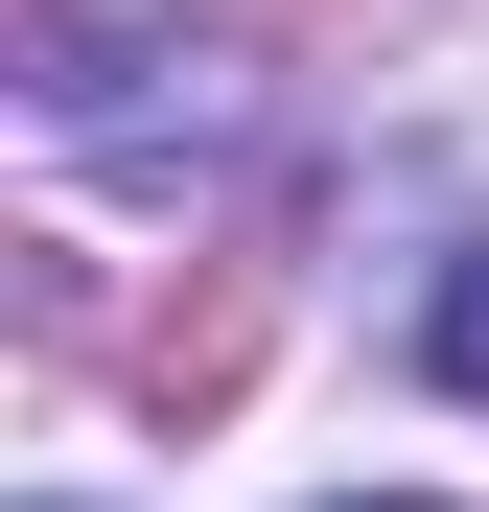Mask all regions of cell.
Returning a JSON list of instances; mask_svg holds the SVG:
<instances>
[{"mask_svg":"<svg viewBox=\"0 0 489 512\" xmlns=\"http://www.w3.org/2000/svg\"><path fill=\"white\" fill-rule=\"evenodd\" d=\"M233 350H257V280L163 303V326H140V396H163V419H210V396H233Z\"/></svg>","mask_w":489,"mask_h":512,"instance_id":"6da1fadb","label":"cell"},{"mask_svg":"<svg viewBox=\"0 0 489 512\" xmlns=\"http://www.w3.org/2000/svg\"><path fill=\"white\" fill-rule=\"evenodd\" d=\"M420 350H443V396H489V256H443V303H420Z\"/></svg>","mask_w":489,"mask_h":512,"instance_id":"7a4b0ae2","label":"cell"},{"mask_svg":"<svg viewBox=\"0 0 489 512\" xmlns=\"http://www.w3.org/2000/svg\"><path fill=\"white\" fill-rule=\"evenodd\" d=\"M373 512H420V489H373Z\"/></svg>","mask_w":489,"mask_h":512,"instance_id":"3957f363","label":"cell"}]
</instances>
